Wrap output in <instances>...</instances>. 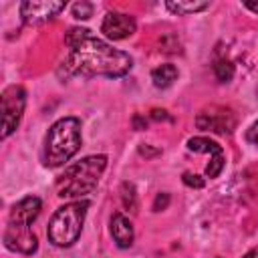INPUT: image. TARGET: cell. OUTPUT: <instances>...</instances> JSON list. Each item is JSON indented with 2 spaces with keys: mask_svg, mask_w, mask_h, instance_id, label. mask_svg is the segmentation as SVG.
Wrapping results in <instances>:
<instances>
[{
  "mask_svg": "<svg viewBox=\"0 0 258 258\" xmlns=\"http://www.w3.org/2000/svg\"><path fill=\"white\" fill-rule=\"evenodd\" d=\"M64 44H67V56L56 71L60 79H71V77L119 79L125 77L133 67V58L125 50L113 48L109 42L101 40L89 28L83 26L69 28L64 34Z\"/></svg>",
  "mask_w": 258,
  "mask_h": 258,
  "instance_id": "6da1fadb",
  "label": "cell"
},
{
  "mask_svg": "<svg viewBox=\"0 0 258 258\" xmlns=\"http://www.w3.org/2000/svg\"><path fill=\"white\" fill-rule=\"evenodd\" d=\"M81 143H83L81 121L77 117H62L54 121L44 137L42 163L46 167L64 165L81 149Z\"/></svg>",
  "mask_w": 258,
  "mask_h": 258,
  "instance_id": "7a4b0ae2",
  "label": "cell"
},
{
  "mask_svg": "<svg viewBox=\"0 0 258 258\" xmlns=\"http://www.w3.org/2000/svg\"><path fill=\"white\" fill-rule=\"evenodd\" d=\"M107 167V155H89L69 165L56 179V196L60 198H83L91 194Z\"/></svg>",
  "mask_w": 258,
  "mask_h": 258,
  "instance_id": "3957f363",
  "label": "cell"
},
{
  "mask_svg": "<svg viewBox=\"0 0 258 258\" xmlns=\"http://www.w3.org/2000/svg\"><path fill=\"white\" fill-rule=\"evenodd\" d=\"M87 208H89V202H71V204H64L60 206L50 222H48V228H46V236H48V242L52 246H58V248H69L73 246L81 232H83V224H85V216H87Z\"/></svg>",
  "mask_w": 258,
  "mask_h": 258,
  "instance_id": "277c9868",
  "label": "cell"
},
{
  "mask_svg": "<svg viewBox=\"0 0 258 258\" xmlns=\"http://www.w3.org/2000/svg\"><path fill=\"white\" fill-rule=\"evenodd\" d=\"M24 107H26V91L20 85H10L2 91V97H0V111H2L0 137L2 139L10 137L16 131V127L20 125Z\"/></svg>",
  "mask_w": 258,
  "mask_h": 258,
  "instance_id": "5b68a950",
  "label": "cell"
},
{
  "mask_svg": "<svg viewBox=\"0 0 258 258\" xmlns=\"http://www.w3.org/2000/svg\"><path fill=\"white\" fill-rule=\"evenodd\" d=\"M196 127L202 129V131L218 133V135H230L236 129V115L228 107L210 105V107H206L198 113Z\"/></svg>",
  "mask_w": 258,
  "mask_h": 258,
  "instance_id": "8992f818",
  "label": "cell"
},
{
  "mask_svg": "<svg viewBox=\"0 0 258 258\" xmlns=\"http://www.w3.org/2000/svg\"><path fill=\"white\" fill-rule=\"evenodd\" d=\"M67 8V2L58 0H26L20 4V16L26 24H42L52 20L58 12Z\"/></svg>",
  "mask_w": 258,
  "mask_h": 258,
  "instance_id": "52a82bcc",
  "label": "cell"
},
{
  "mask_svg": "<svg viewBox=\"0 0 258 258\" xmlns=\"http://www.w3.org/2000/svg\"><path fill=\"white\" fill-rule=\"evenodd\" d=\"M187 149L196 151V153H210V163L206 165V175L208 177L214 179L222 173L224 161H226L222 145H218L210 137H191V139H187Z\"/></svg>",
  "mask_w": 258,
  "mask_h": 258,
  "instance_id": "ba28073f",
  "label": "cell"
},
{
  "mask_svg": "<svg viewBox=\"0 0 258 258\" xmlns=\"http://www.w3.org/2000/svg\"><path fill=\"white\" fill-rule=\"evenodd\" d=\"M4 246L12 252H20L24 256H32L38 250V240L30 228L8 224L4 230Z\"/></svg>",
  "mask_w": 258,
  "mask_h": 258,
  "instance_id": "9c48e42d",
  "label": "cell"
},
{
  "mask_svg": "<svg viewBox=\"0 0 258 258\" xmlns=\"http://www.w3.org/2000/svg\"><path fill=\"white\" fill-rule=\"evenodd\" d=\"M135 28H137L135 18L123 12H107L101 22V32L109 40H125L135 32Z\"/></svg>",
  "mask_w": 258,
  "mask_h": 258,
  "instance_id": "30bf717a",
  "label": "cell"
},
{
  "mask_svg": "<svg viewBox=\"0 0 258 258\" xmlns=\"http://www.w3.org/2000/svg\"><path fill=\"white\" fill-rule=\"evenodd\" d=\"M40 210H42L40 198H36V196H26V198L18 200V202L12 206L8 224H12V226H22V228H30V224L38 218Z\"/></svg>",
  "mask_w": 258,
  "mask_h": 258,
  "instance_id": "8fae6325",
  "label": "cell"
},
{
  "mask_svg": "<svg viewBox=\"0 0 258 258\" xmlns=\"http://www.w3.org/2000/svg\"><path fill=\"white\" fill-rule=\"evenodd\" d=\"M109 228H111V236H113L115 244H117L121 250H125V248H129V246L133 244V238H135V234H133V224H131V220H129L125 214H115V216L111 218Z\"/></svg>",
  "mask_w": 258,
  "mask_h": 258,
  "instance_id": "7c38bea8",
  "label": "cell"
},
{
  "mask_svg": "<svg viewBox=\"0 0 258 258\" xmlns=\"http://www.w3.org/2000/svg\"><path fill=\"white\" fill-rule=\"evenodd\" d=\"M165 8L177 16H187V14H196L210 8V2L208 0H169L165 2Z\"/></svg>",
  "mask_w": 258,
  "mask_h": 258,
  "instance_id": "4fadbf2b",
  "label": "cell"
},
{
  "mask_svg": "<svg viewBox=\"0 0 258 258\" xmlns=\"http://www.w3.org/2000/svg\"><path fill=\"white\" fill-rule=\"evenodd\" d=\"M177 75H179L177 73V67L165 62V64H159V67H155L151 71V81H153V85L157 89H167V87L173 85V81L177 79Z\"/></svg>",
  "mask_w": 258,
  "mask_h": 258,
  "instance_id": "5bb4252c",
  "label": "cell"
},
{
  "mask_svg": "<svg viewBox=\"0 0 258 258\" xmlns=\"http://www.w3.org/2000/svg\"><path fill=\"white\" fill-rule=\"evenodd\" d=\"M121 202H123V208L129 210L131 214L137 212V194H135L133 183L125 181V183L121 185Z\"/></svg>",
  "mask_w": 258,
  "mask_h": 258,
  "instance_id": "9a60e30c",
  "label": "cell"
},
{
  "mask_svg": "<svg viewBox=\"0 0 258 258\" xmlns=\"http://www.w3.org/2000/svg\"><path fill=\"white\" fill-rule=\"evenodd\" d=\"M214 75L220 83H230L232 77H234V64L226 58H220L214 62Z\"/></svg>",
  "mask_w": 258,
  "mask_h": 258,
  "instance_id": "2e32d148",
  "label": "cell"
},
{
  "mask_svg": "<svg viewBox=\"0 0 258 258\" xmlns=\"http://www.w3.org/2000/svg\"><path fill=\"white\" fill-rule=\"evenodd\" d=\"M73 16H75L77 20H87V18H91V16H93V4H91V2H85V0L75 2V4H73Z\"/></svg>",
  "mask_w": 258,
  "mask_h": 258,
  "instance_id": "e0dca14e",
  "label": "cell"
},
{
  "mask_svg": "<svg viewBox=\"0 0 258 258\" xmlns=\"http://www.w3.org/2000/svg\"><path fill=\"white\" fill-rule=\"evenodd\" d=\"M181 181L187 185V187H194V189H202L206 185V179L198 173H191V171H183L181 173Z\"/></svg>",
  "mask_w": 258,
  "mask_h": 258,
  "instance_id": "ac0fdd59",
  "label": "cell"
},
{
  "mask_svg": "<svg viewBox=\"0 0 258 258\" xmlns=\"http://www.w3.org/2000/svg\"><path fill=\"white\" fill-rule=\"evenodd\" d=\"M169 194L167 191H161V194H157L155 196V200H153V212H161V210H165L167 206H169Z\"/></svg>",
  "mask_w": 258,
  "mask_h": 258,
  "instance_id": "d6986e66",
  "label": "cell"
},
{
  "mask_svg": "<svg viewBox=\"0 0 258 258\" xmlns=\"http://www.w3.org/2000/svg\"><path fill=\"white\" fill-rule=\"evenodd\" d=\"M246 141L252 143L254 147H258V121H254V123L246 129Z\"/></svg>",
  "mask_w": 258,
  "mask_h": 258,
  "instance_id": "ffe728a7",
  "label": "cell"
},
{
  "mask_svg": "<svg viewBox=\"0 0 258 258\" xmlns=\"http://www.w3.org/2000/svg\"><path fill=\"white\" fill-rule=\"evenodd\" d=\"M151 119H155V121H169V115H167L165 109H153L151 111Z\"/></svg>",
  "mask_w": 258,
  "mask_h": 258,
  "instance_id": "44dd1931",
  "label": "cell"
},
{
  "mask_svg": "<svg viewBox=\"0 0 258 258\" xmlns=\"http://www.w3.org/2000/svg\"><path fill=\"white\" fill-rule=\"evenodd\" d=\"M139 153H141V155H145V157H153V155H159L161 151H159V149H151L149 145H145V143H143V145H139Z\"/></svg>",
  "mask_w": 258,
  "mask_h": 258,
  "instance_id": "7402d4cb",
  "label": "cell"
},
{
  "mask_svg": "<svg viewBox=\"0 0 258 258\" xmlns=\"http://www.w3.org/2000/svg\"><path fill=\"white\" fill-rule=\"evenodd\" d=\"M133 125H135V129H137V131H141V129H145V127H147V121H145L141 115H135V117H133Z\"/></svg>",
  "mask_w": 258,
  "mask_h": 258,
  "instance_id": "603a6c76",
  "label": "cell"
},
{
  "mask_svg": "<svg viewBox=\"0 0 258 258\" xmlns=\"http://www.w3.org/2000/svg\"><path fill=\"white\" fill-rule=\"evenodd\" d=\"M244 6H246L248 10H252V12H256V14H258V2H252V0H244Z\"/></svg>",
  "mask_w": 258,
  "mask_h": 258,
  "instance_id": "cb8c5ba5",
  "label": "cell"
},
{
  "mask_svg": "<svg viewBox=\"0 0 258 258\" xmlns=\"http://www.w3.org/2000/svg\"><path fill=\"white\" fill-rule=\"evenodd\" d=\"M242 258H258V246H256V248H252V250H248Z\"/></svg>",
  "mask_w": 258,
  "mask_h": 258,
  "instance_id": "d4e9b609",
  "label": "cell"
}]
</instances>
